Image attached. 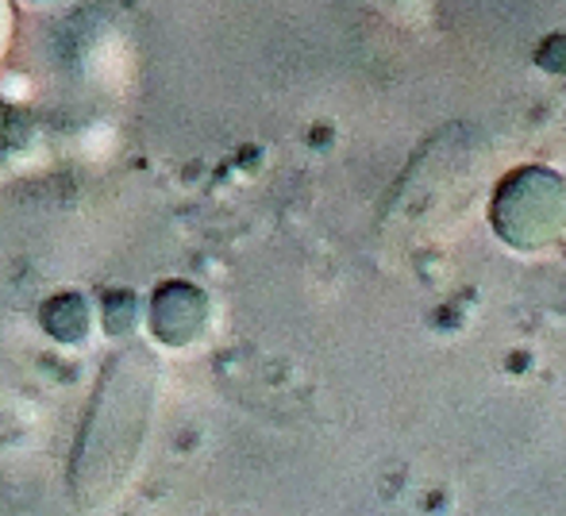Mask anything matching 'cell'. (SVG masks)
I'll return each instance as SVG.
<instances>
[{
  "instance_id": "cell-1",
  "label": "cell",
  "mask_w": 566,
  "mask_h": 516,
  "mask_svg": "<svg viewBox=\"0 0 566 516\" xmlns=\"http://www.w3.org/2000/svg\"><path fill=\"white\" fill-rule=\"evenodd\" d=\"M155 393L158 367L143 351H124L105 370L74 455V494L82 505H105L124 486L147 440Z\"/></svg>"
},
{
  "instance_id": "cell-2",
  "label": "cell",
  "mask_w": 566,
  "mask_h": 516,
  "mask_svg": "<svg viewBox=\"0 0 566 516\" xmlns=\"http://www.w3.org/2000/svg\"><path fill=\"white\" fill-rule=\"evenodd\" d=\"M8 46V8L0 4V51Z\"/></svg>"
}]
</instances>
